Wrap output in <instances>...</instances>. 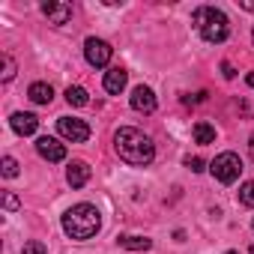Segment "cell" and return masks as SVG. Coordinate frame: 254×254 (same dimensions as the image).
Masks as SVG:
<instances>
[{
  "instance_id": "cell-28",
  "label": "cell",
  "mask_w": 254,
  "mask_h": 254,
  "mask_svg": "<svg viewBox=\"0 0 254 254\" xmlns=\"http://www.w3.org/2000/svg\"><path fill=\"white\" fill-rule=\"evenodd\" d=\"M251 42H254V30H251Z\"/></svg>"
},
{
  "instance_id": "cell-9",
  "label": "cell",
  "mask_w": 254,
  "mask_h": 254,
  "mask_svg": "<svg viewBox=\"0 0 254 254\" xmlns=\"http://www.w3.org/2000/svg\"><path fill=\"white\" fill-rule=\"evenodd\" d=\"M9 126H12V132H15V135L27 138V135H33V132L39 129V120H36V114H24V111H15V114L9 117Z\"/></svg>"
},
{
  "instance_id": "cell-4",
  "label": "cell",
  "mask_w": 254,
  "mask_h": 254,
  "mask_svg": "<svg viewBox=\"0 0 254 254\" xmlns=\"http://www.w3.org/2000/svg\"><path fill=\"white\" fill-rule=\"evenodd\" d=\"M209 171H212V177H215L218 183L230 186V183H236L239 174H242V159H239L236 153H221V156H215V162L209 165Z\"/></svg>"
},
{
  "instance_id": "cell-23",
  "label": "cell",
  "mask_w": 254,
  "mask_h": 254,
  "mask_svg": "<svg viewBox=\"0 0 254 254\" xmlns=\"http://www.w3.org/2000/svg\"><path fill=\"white\" fill-rule=\"evenodd\" d=\"M221 72H224V78H236V72H233L230 63H221Z\"/></svg>"
},
{
  "instance_id": "cell-27",
  "label": "cell",
  "mask_w": 254,
  "mask_h": 254,
  "mask_svg": "<svg viewBox=\"0 0 254 254\" xmlns=\"http://www.w3.org/2000/svg\"><path fill=\"white\" fill-rule=\"evenodd\" d=\"M248 254H254V245H251V248H248Z\"/></svg>"
},
{
  "instance_id": "cell-15",
  "label": "cell",
  "mask_w": 254,
  "mask_h": 254,
  "mask_svg": "<svg viewBox=\"0 0 254 254\" xmlns=\"http://www.w3.org/2000/svg\"><path fill=\"white\" fill-rule=\"evenodd\" d=\"M66 102H69L72 108H84V105H90V93H87L84 87H69V90H66Z\"/></svg>"
},
{
  "instance_id": "cell-3",
  "label": "cell",
  "mask_w": 254,
  "mask_h": 254,
  "mask_svg": "<svg viewBox=\"0 0 254 254\" xmlns=\"http://www.w3.org/2000/svg\"><path fill=\"white\" fill-rule=\"evenodd\" d=\"M191 24H194V30H197L206 42H212V45H218V42H224V39L230 36V21H227V15H224L221 9H215V6H197L194 15H191Z\"/></svg>"
},
{
  "instance_id": "cell-26",
  "label": "cell",
  "mask_w": 254,
  "mask_h": 254,
  "mask_svg": "<svg viewBox=\"0 0 254 254\" xmlns=\"http://www.w3.org/2000/svg\"><path fill=\"white\" fill-rule=\"evenodd\" d=\"M245 84H248V87H254V72H251V75H245Z\"/></svg>"
},
{
  "instance_id": "cell-17",
  "label": "cell",
  "mask_w": 254,
  "mask_h": 254,
  "mask_svg": "<svg viewBox=\"0 0 254 254\" xmlns=\"http://www.w3.org/2000/svg\"><path fill=\"white\" fill-rule=\"evenodd\" d=\"M239 203H245V206H254V180L242 183V189H239Z\"/></svg>"
},
{
  "instance_id": "cell-30",
  "label": "cell",
  "mask_w": 254,
  "mask_h": 254,
  "mask_svg": "<svg viewBox=\"0 0 254 254\" xmlns=\"http://www.w3.org/2000/svg\"><path fill=\"white\" fill-rule=\"evenodd\" d=\"M251 227H254V224H251Z\"/></svg>"
},
{
  "instance_id": "cell-12",
  "label": "cell",
  "mask_w": 254,
  "mask_h": 254,
  "mask_svg": "<svg viewBox=\"0 0 254 254\" xmlns=\"http://www.w3.org/2000/svg\"><path fill=\"white\" fill-rule=\"evenodd\" d=\"M87 180H90V165H87V162H69V168H66V183H69L72 189H81V186H87Z\"/></svg>"
},
{
  "instance_id": "cell-16",
  "label": "cell",
  "mask_w": 254,
  "mask_h": 254,
  "mask_svg": "<svg viewBox=\"0 0 254 254\" xmlns=\"http://www.w3.org/2000/svg\"><path fill=\"white\" fill-rule=\"evenodd\" d=\"M194 141H197V144H212V141H215V129H212L209 123H203V120L194 123Z\"/></svg>"
},
{
  "instance_id": "cell-13",
  "label": "cell",
  "mask_w": 254,
  "mask_h": 254,
  "mask_svg": "<svg viewBox=\"0 0 254 254\" xmlns=\"http://www.w3.org/2000/svg\"><path fill=\"white\" fill-rule=\"evenodd\" d=\"M27 96H30V102H36V105H51V99H54V90H51V84H45V81H36V84H30Z\"/></svg>"
},
{
  "instance_id": "cell-25",
  "label": "cell",
  "mask_w": 254,
  "mask_h": 254,
  "mask_svg": "<svg viewBox=\"0 0 254 254\" xmlns=\"http://www.w3.org/2000/svg\"><path fill=\"white\" fill-rule=\"evenodd\" d=\"M248 153H251V162H254V135L248 138Z\"/></svg>"
},
{
  "instance_id": "cell-21",
  "label": "cell",
  "mask_w": 254,
  "mask_h": 254,
  "mask_svg": "<svg viewBox=\"0 0 254 254\" xmlns=\"http://www.w3.org/2000/svg\"><path fill=\"white\" fill-rule=\"evenodd\" d=\"M21 203H18V197L12 194V191H3V209H9V212H15Z\"/></svg>"
},
{
  "instance_id": "cell-18",
  "label": "cell",
  "mask_w": 254,
  "mask_h": 254,
  "mask_svg": "<svg viewBox=\"0 0 254 254\" xmlns=\"http://www.w3.org/2000/svg\"><path fill=\"white\" fill-rule=\"evenodd\" d=\"M0 60H3V84H9V81L15 78V60H12L9 54H3Z\"/></svg>"
},
{
  "instance_id": "cell-11",
  "label": "cell",
  "mask_w": 254,
  "mask_h": 254,
  "mask_svg": "<svg viewBox=\"0 0 254 254\" xmlns=\"http://www.w3.org/2000/svg\"><path fill=\"white\" fill-rule=\"evenodd\" d=\"M126 81H129V72H126L123 66H111V69L105 72V90H108L111 96H120V93L126 90Z\"/></svg>"
},
{
  "instance_id": "cell-20",
  "label": "cell",
  "mask_w": 254,
  "mask_h": 254,
  "mask_svg": "<svg viewBox=\"0 0 254 254\" xmlns=\"http://www.w3.org/2000/svg\"><path fill=\"white\" fill-rule=\"evenodd\" d=\"M21 254H48V248H45V245H42L39 239H30V242H24Z\"/></svg>"
},
{
  "instance_id": "cell-19",
  "label": "cell",
  "mask_w": 254,
  "mask_h": 254,
  "mask_svg": "<svg viewBox=\"0 0 254 254\" xmlns=\"http://www.w3.org/2000/svg\"><path fill=\"white\" fill-rule=\"evenodd\" d=\"M3 177H6V180L18 177V162H15L12 156H3Z\"/></svg>"
},
{
  "instance_id": "cell-24",
  "label": "cell",
  "mask_w": 254,
  "mask_h": 254,
  "mask_svg": "<svg viewBox=\"0 0 254 254\" xmlns=\"http://www.w3.org/2000/svg\"><path fill=\"white\" fill-rule=\"evenodd\" d=\"M239 9H248V12H254V0H239Z\"/></svg>"
},
{
  "instance_id": "cell-22",
  "label": "cell",
  "mask_w": 254,
  "mask_h": 254,
  "mask_svg": "<svg viewBox=\"0 0 254 254\" xmlns=\"http://www.w3.org/2000/svg\"><path fill=\"white\" fill-rule=\"evenodd\" d=\"M186 165H189V168H191L194 174H200V171H203V159H197V156H194V159L189 156V159H186Z\"/></svg>"
},
{
  "instance_id": "cell-5",
  "label": "cell",
  "mask_w": 254,
  "mask_h": 254,
  "mask_svg": "<svg viewBox=\"0 0 254 254\" xmlns=\"http://www.w3.org/2000/svg\"><path fill=\"white\" fill-rule=\"evenodd\" d=\"M57 132H60V138H66L72 144H84L90 138V126L84 120H78V117H60L57 120Z\"/></svg>"
},
{
  "instance_id": "cell-6",
  "label": "cell",
  "mask_w": 254,
  "mask_h": 254,
  "mask_svg": "<svg viewBox=\"0 0 254 254\" xmlns=\"http://www.w3.org/2000/svg\"><path fill=\"white\" fill-rule=\"evenodd\" d=\"M111 54H114V48H111L105 39L90 36V39L84 42V57H87V63L96 66V69H105V66L111 63Z\"/></svg>"
},
{
  "instance_id": "cell-7",
  "label": "cell",
  "mask_w": 254,
  "mask_h": 254,
  "mask_svg": "<svg viewBox=\"0 0 254 254\" xmlns=\"http://www.w3.org/2000/svg\"><path fill=\"white\" fill-rule=\"evenodd\" d=\"M36 153H39L45 162H63V159H66V147H63L57 138H51V135H42V138L36 141Z\"/></svg>"
},
{
  "instance_id": "cell-29",
  "label": "cell",
  "mask_w": 254,
  "mask_h": 254,
  "mask_svg": "<svg viewBox=\"0 0 254 254\" xmlns=\"http://www.w3.org/2000/svg\"><path fill=\"white\" fill-rule=\"evenodd\" d=\"M227 254H236V251H227Z\"/></svg>"
},
{
  "instance_id": "cell-1",
  "label": "cell",
  "mask_w": 254,
  "mask_h": 254,
  "mask_svg": "<svg viewBox=\"0 0 254 254\" xmlns=\"http://www.w3.org/2000/svg\"><path fill=\"white\" fill-rule=\"evenodd\" d=\"M114 150L132 168H147L156 159V144L150 141V135H144L135 126H120L117 135H114Z\"/></svg>"
},
{
  "instance_id": "cell-2",
  "label": "cell",
  "mask_w": 254,
  "mask_h": 254,
  "mask_svg": "<svg viewBox=\"0 0 254 254\" xmlns=\"http://www.w3.org/2000/svg\"><path fill=\"white\" fill-rule=\"evenodd\" d=\"M102 230V212L93 203H75L63 212V233L75 242H87Z\"/></svg>"
},
{
  "instance_id": "cell-10",
  "label": "cell",
  "mask_w": 254,
  "mask_h": 254,
  "mask_svg": "<svg viewBox=\"0 0 254 254\" xmlns=\"http://www.w3.org/2000/svg\"><path fill=\"white\" fill-rule=\"evenodd\" d=\"M132 108L138 111V114H153L156 111V93L150 90V87H135L132 90Z\"/></svg>"
},
{
  "instance_id": "cell-8",
  "label": "cell",
  "mask_w": 254,
  "mask_h": 254,
  "mask_svg": "<svg viewBox=\"0 0 254 254\" xmlns=\"http://www.w3.org/2000/svg\"><path fill=\"white\" fill-rule=\"evenodd\" d=\"M42 15L51 21V24H66L72 18V3H60V0H48V3H42Z\"/></svg>"
},
{
  "instance_id": "cell-14",
  "label": "cell",
  "mask_w": 254,
  "mask_h": 254,
  "mask_svg": "<svg viewBox=\"0 0 254 254\" xmlns=\"http://www.w3.org/2000/svg\"><path fill=\"white\" fill-rule=\"evenodd\" d=\"M120 245L129 248V251H150L153 239H147V236H120Z\"/></svg>"
}]
</instances>
